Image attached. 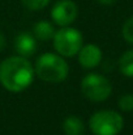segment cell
<instances>
[{
    "label": "cell",
    "mask_w": 133,
    "mask_h": 135,
    "mask_svg": "<svg viewBox=\"0 0 133 135\" xmlns=\"http://www.w3.org/2000/svg\"><path fill=\"white\" fill-rule=\"evenodd\" d=\"M100 4H103V5H111L112 3H115L116 0H98Z\"/></svg>",
    "instance_id": "2e32d148"
},
{
    "label": "cell",
    "mask_w": 133,
    "mask_h": 135,
    "mask_svg": "<svg viewBox=\"0 0 133 135\" xmlns=\"http://www.w3.org/2000/svg\"><path fill=\"white\" fill-rule=\"evenodd\" d=\"M4 47H5V37H4V34L0 32V51H3Z\"/></svg>",
    "instance_id": "9a60e30c"
},
{
    "label": "cell",
    "mask_w": 133,
    "mask_h": 135,
    "mask_svg": "<svg viewBox=\"0 0 133 135\" xmlns=\"http://www.w3.org/2000/svg\"><path fill=\"white\" fill-rule=\"evenodd\" d=\"M52 41L54 47L59 55L69 58L80 51V49L82 47L84 37L81 32H78L75 28L61 26L57 32H55Z\"/></svg>",
    "instance_id": "277c9868"
},
{
    "label": "cell",
    "mask_w": 133,
    "mask_h": 135,
    "mask_svg": "<svg viewBox=\"0 0 133 135\" xmlns=\"http://www.w3.org/2000/svg\"><path fill=\"white\" fill-rule=\"evenodd\" d=\"M51 0H21L22 5L30 11H41L50 4Z\"/></svg>",
    "instance_id": "7c38bea8"
},
{
    "label": "cell",
    "mask_w": 133,
    "mask_h": 135,
    "mask_svg": "<svg viewBox=\"0 0 133 135\" xmlns=\"http://www.w3.org/2000/svg\"><path fill=\"white\" fill-rule=\"evenodd\" d=\"M119 70L123 75L133 78V50H129L119 59Z\"/></svg>",
    "instance_id": "8fae6325"
},
{
    "label": "cell",
    "mask_w": 133,
    "mask_h": 135,
    "mask_svg": "<svg viewBox=\"0 0 133 135\" xmlns=\"http://www.w3.org/2000/svg\"><path fill=\"white\" fill-rule=\"evenodd\" d=\"M14 49L21 56H30L37 50V41L29 33H20L14 40Z\"/></svg>",
    "instance_id": "ba28073f"
},
{
    "label": "cell",
    "mask_w": 133,
    "mask_h": 135,
    "mask_svg": "<svg viewBox=\"0 0 133 135\" xmlns=\"http://www.w3.org/2000/svg\"><path fill=\"white\" fill-rule=\"evenodd\" d=\"M123 37L127 42L133 45V16L125 21L123 25Z\"/></svg>",
    "instance_id": "4fadbf2b"
},
{
    "label": "cell",
    "mask_w": 133,
    "mask_h": 135,
    "mask_svg": "<svg viewBox=\"0 0 133 135\" xmlns=\"http://www.w3.org/2000/svg\"><path fill=\"white\" fill-rule=\"evenodd\" d=\"M54 26L48 21H38L34 25V36L39 41H50L54 38Z\"/></svg>",
    "instance_id": "30bf717a"
},
{
    "label": "cell",
    "mask_w": 133,
    "mask_h": 135,
    "mask_svg": "<svg viewBox=\"0 0 133 135\" xmlns=\"http://www.w3.org/2000/svg\"><path fill=\"white\" fill-rule=\"evenodd\" d=\"M77 54H78V63L84 68H88V70L97 67L102 60V51L99 46L94 44L82 46Z\"/></svg>",
    "instance_id": "52a82bcc"
},
{
    "label": "cell",
    "mask_w": 133,
    "mask_h": 135,
    "mask_svg": "<svg viewBox=\"0 0 133 135\" xmlns=\"http://www.w3.org/2000/svg\"><path fill=\"white\" fill-rule=\"evenodd\" d=\"M34 72L43 81L60 83L67 79V76L69 74V67L61 55L46 52L38 58V60L35 63Z\"/></svg>",
    "instance_id": "7a4b0ae2"
},
{
    "label": "cell",
    "mask_w": 133,
    "mask_h": 135,
    "mask_svg": "<svg viewBox=\"0 0 133 135\" xmlns=\"http://www.w3.org/2000/svg\"><path fill=\"white\" fill-rule=\"evenodd\" d=\"M90 130L95 135H118L124 126L123 117L114 110H100L89 119Z\"/></svg>",
    "instance_id": "3957f363"
},
{
    "label": "cell",
    "mask_w": 133,
    "mask_h": 135,
    "mask_svg": "<svg viewBox=\"0 0 133 135\" xmlns=\"http://www.w3.org/2000/svg\"><path fill=\"white\" fill-rule=\"evenodd\" d=\"M33 78L34 68L25 56H9L0 63V83L9 92L25 90L33 83Z\"/></svg>",
    "instance_id": "6da1fadb"
},
{
    "label": "cell",
    "mask_w": 133,
    "mask_h": 135,
    "mask_svg": "<svg viewBox=\"0 0 133 135\" xmlns=\"http://www.w3.org/2000/svg\"><path fill=\"white\" fill-rule=\"evenodd\" d=\"M78 15V8L75 1L72 0H61L57 1L52 11H51V17L54 22L59 26H68L71 25Z\"/></svg>",
    "instance_id": "8992f818"
},
{
    "label": "cell",
    "mask_w": 133,
    "mask_h": 135,
    "mask_svg": "<svg viewBox=\"0 0 133 135\" xmlns=\"http://www.w3.org/2000/svg\"><path fill=\"white\" fill-rule=\"evenodd\" d=\"M84 122L80 117L71 115L63 123V130L65 135H81L84 133Z\"/></svg>",
    "instance_id": "9c48e42d"
},
{
    "label": "cell",
    "mask_w": 133,
    "mask_h": 135,
    "mask_svg": "<svg viewBox=\"0 0 133 135\" xmlns=\"http://www.w3.org/2000/svg\"><path fill=\"white\" fill-rule=\"evenodd\" d=\"M81 90L88 100L100 102L110 97L112 87L104 76L99 74H89L81 81Z\"/></svg>",
    "instance_id": "5b68a950"
},
{
    "label": "cell",
    "mask_w": 133,
    "mask_h": 135,
    "mask_svg": "<svg viewBox=\"0 0 133 135\" xmlns=\"http://www.w3.org/2000/svg\"><path fill=\"white\" fill-rule=\"evenodd\" d=\"M119 108L123 112H132L133 110V96L132 94H124L119 100Z\"/></svg>",
    "instance_id": "5bb4252c"
}]
</instances>
